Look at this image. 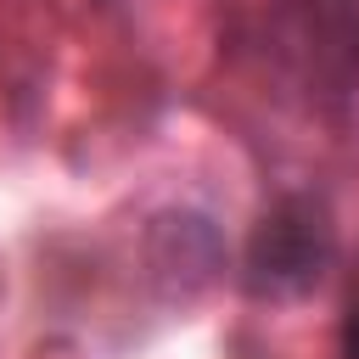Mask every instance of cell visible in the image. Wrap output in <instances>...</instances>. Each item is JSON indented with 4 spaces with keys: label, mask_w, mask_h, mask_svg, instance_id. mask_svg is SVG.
I'll return each mask as SVG.
<instances>
[{
    "label": "cell",
    "mask_w": 359,
    "mask_h": 359,
    "mask_svg": "<svg viewBox=\"0 0 359 359\" xmlns=\"http://www.w3.org/2000/svg\"><path fill=\"white\" fill-rule=\"evenodd\" d=\"M325 264V224L309 202H286L264 219L252 241V286L258 292H297Z\"/></svg>",
    "instance_id": "6da1fadb"
}]
</instances>
